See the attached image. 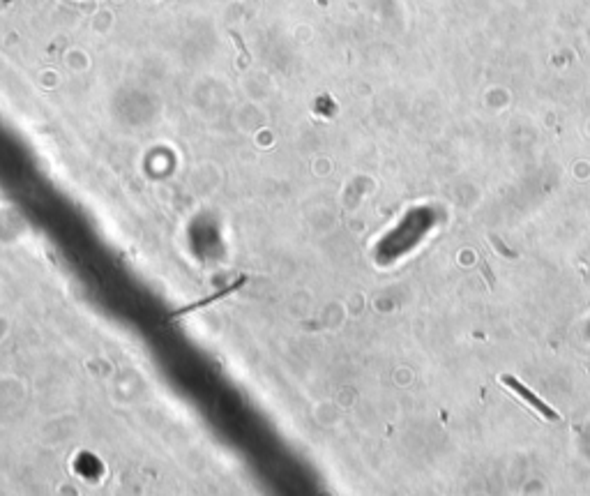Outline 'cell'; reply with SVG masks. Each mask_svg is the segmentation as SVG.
I'll return each instance as SVG.
<instances>
[{"instance_id":"cell-1","label":"cell","mask_w":590,"mask_h":496,"mask_svg":"<svg viewBox=\"0 0 590 496\" xmlns=\"http://www.w3.org/2000/svg\"><path fill=\"white\" fill-rule=\"evenodd\" d=\"M500 383H503V386H507L509 390H512V393H517V397L524 399V402L528 404L530 409H535L537 413H540L544 420H560V413H558L556 409H551V406H549V404L544 402V399L537 397V395L533 393V390H528V388H526L524 383L519 381V379L509 377V374H503V377H500Z\"/></svg>"},{"instance_id":"cell-2","label":"cell","mask_w":590,"mask_h":496,"mask_svg":"<svg viewBox=\"0 0 590 496\" xmlns=\"http://www.w3.org/2000/svg\"><path fill=\"white\" fill-rule=\"evenodd\" d=\"M491 242H493V245H496V247H498V250H500V252H503L505 257H514L512 252H509V250H507V247H505V245H503V242H500V240H498V238H496V235H491Z\"/></svg>"},{"instance_id":"cell-3","label":"cell","mask_w":590,"mask_h":496,"mask_svg":"<svg viewBox=\"0 0 590 496\" xmlns=\"http://www.w3.org/2000/svg\"><path fill=\"white\" fill-rule=\"evenodd\" d=\"M5 333H7V321H3V319H0V337H3Z\"/></svg>"}]
</instances>
